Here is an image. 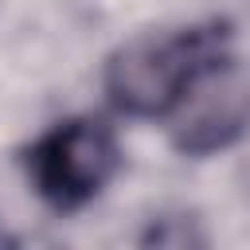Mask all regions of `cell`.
<instances>
[{"label":"cell","instance_id":"6da1fadb","mask_svg":"<svg viewBox=\"0 0 250 250\" xmlns=\"http://www.w3.org/2000/svg\"><path fill=\"white\" fill-rule=\"evenodd\" d=\"M211 39V31H176L121 47L105 70L109 98L133 117H156L176 109L195 74L215 62Z\"/></svg>","mask_w":250,"mask_h":250},{"label":"cell","instance_id":"3957f363","mask_svg":"<svg viewBox=\"0 0 250 250\" xmlns=\"http://www.w3.org/2000/svg\"><path fill=\"white\" fill-rule=\"evenodd\" d=\"M180 105V125H176V145L184 152H215L230 145L246 117H250V86L234 70H219L211 62L207 70L195 74V82L184 90Z\"/></svg>","mask_w":250,"mask_h":250},{"label":"cell","instance_id":"7a4b0ae2","mask_svg":"<svg viewBox=\"0 0 250 250\" xmlns=\"http://www.w3.org/2000/svg\"><path fill=\"white\" fill-rule=\"evenodd\" d=\"M27 168H31L35 191L47 203L70 211V207H82L86 199H94L102 191V184L113 176L117 145L102 121H86V117L62 121L31 148Z\"/></svg>","mask_w":250,"mask_h":250}]
</instances>
